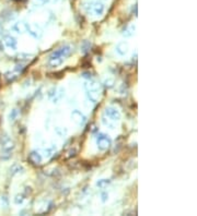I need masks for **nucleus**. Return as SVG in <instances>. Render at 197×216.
<instances>
[{"label": "nucleus", "mask_w": 197, "mask_h": 216, "mask_svg": "<svg viewBox=\"0 0 197 216\" xmlns=\"http://www.w3.org/2000/svg\"><path fill=\"white\" fill-rule=\"evenodd\" d=\"M0 146H1V152H0V156L2 159H9L11 157V153L14 149L16 145H14L13 140L11 138L5 134V136H0Z\"/></svg>", "instance_id": "f257e3e1"}, {"label": "nucleus", "mask_w": 197, "mask_h": 216, "mask_svg": "<svg viewBox=\"0 0 197 216\" xmlns=\"http://www.w3.org/2000/svg\"><path fill=\"white\" fill-rule=\"evenodd\" d=\"M83 9L90 15L101 16L105 12V5L102 1H88L83 5Z\"/></svg>", "instance_id": "f03ea898"}, {"label": "nucleus", "mask_w": 197, "mask_h": 216, "mask_svg": "<svg viewBox=\"0 0 197 216\" xmlns=\"http://www.w3.org/2000/svg\"><path fill=\"white\" fill-rule=\"evenodd\" d=\"M96 145L97 149L100 151H106L111 147L112 140L107 134L103 133V132H99L96 134Z\"/></svg>", "instance_id": "7ed1b4c3"}, {"label": "nucleus", "mask_w": 197, "mask_h": 216, "mask_svg": "<svg viewBox=\"0 0 197 216\" xmlns=\"http://www.w3.org/2000/svg\"><path fill=\"white\" fill-rule=\"evenodd\" d=\"M72 49L74 48H72L71 45H64V46H61L60 48H58L57 50L54 51L49 57H61L65 59V58L69 57V56L71 55Z\"/></svg>", "instance_id": "20e7f679"}, {"label": "nucleus", "mask_w": 197, "mask_h": 216, "mask_svg": "<svg viewBox=\"0 0 197 216\" xmlns=\"http://www.w3.org/2000/svg\"><path fill=\"white\" fill-rule=\"evenodd\" d=\"M26 33H29L31 36L36 39L42 38V36H43L42 28H39L37 24H34V23H26Z\"/></svg>", "instance_id": "39448f33"}, {"label": "nucleus", "mask_w": 197, "mask_h": 216, "mask_svg": "<svg viewBox=\"0 0 197 216\" xmlns=\"http://www.w3.org/2000/svg\"><path fill=\"white\" fill-rule=\"evenodd\" d=\"M103 116H105V117L109 118L110 120H112V121H114V122H118L121 120V113H119L115 107H112V106L105 108L104 115Z\"/></svg>", "instance_id": "423d86ee"}, {"label": "nucleus", "mask_w": 197, "mask_h": 216, "mask_svg": "<svg viewBox=\"0 0 197 216\" xmlns=\"http://www.w3.org/2000/svg\"><path fill=\"white\" fill-rule=\"evenodd\" d=\"M71 119H72V121H74V123H77L78 126H80V127L84 126V124H86V122H87V117L83 115V113H81V111L78 110V109H74V110H72Z\"/></svg>", "instance_id": "0eeeda50"}, {"label": "nucleus", "mask_w": 197, "mask_h": 216, "mask_svg": "<svg viewBox=\"0 0 197 216\" xmlns=\"http://www.w3.org/2000/svg\"><path fill=\"white\" fill-rule=\"evenodd\" d=\"M29 161L33 164V165H39L43 161V156L38 151H32L29 154Z\"/></svg>", "instance_id": "6e6552de"}, {"label": "nucleus", "mask_w": 197, "mask_h": 216, "mask_svg": "<svg viewBox=\"0 0 197 216\" xmlns=\"http://www.w3.org/2000/svg\"><path fill=\"white\" fill-rule=\"evenodd\" d=\"M5 41V45L8 47V48L12 49V50H16V47H18V41H16V37L11 36V35H7L3 39Z\"/></svg>", "instance_id": "1a4fd4ad"}, {"label": "nucleus", "mask_w": 197, "mask_h": 216, "mask_svg": "<svg viewBox=\"0 0 197 216\" xmlns=\"http://www.w3.org/2000/svg\"><path fill=\"white\" fill-rule=\"evenodd\" d=\"M116 53L119 56H125L128 53V44L126 41H119L115 47Z\"/></svg>", "instance_id": "9d476101"}, {"label": "nucleus", "mask_w": 197, "mask_h": 216, "mask_svg": "<svg viewBox=\"0 0 197 216\" xmlns=\"http://www.w3.org/2000/svg\"><path fill=\"white\" fill-rule=\"evenodd\" d=\"M12 30H13L16 33H18V34L26 33V23L25 22H23V21H19V22H16V23L13 24Z\"/></svg>", "instance_id": "9b49d317"}, {"label": "nucleus", "mask_w": 197, "mask_h": 216, "mask_svg": "<svg viewBox=\"0 0 197 216\" xmlns=\"http://www.w3.org/2000/svg\"><path fill=\"white\" fill-rule=\"evenodd\" d=\"M87 96H88L89 101L92 103H96L99 102L101 96V90H93V91H87Z\"/></svg>", "instance_id": "f8f14e48"}, {"label": "nucleus", "mask_w": 197, "mask_h": 216, "mask_svg": "<svg viewBox=\"0 0 197 216\" xmlns=\"http://www.w3.org/2000/svg\"><path fill=\"white\" fill-rule=\"evenodd\" d=\"M135 31H136V26H135V24H128V25H126L125 28L122 30V35H123L124 37H132L135 35Z\"/></svg>", "instance_id": "ddd939ff"}, {"label": "nucleus", "mask_w": 197, "mask_h": 216, "mask_svg": "<svg viewBox=\"0 0 197 216\" xmlns=\"http://www.w3.org/2000/svg\"><path fill=\"white\" fill-rule=\"evenodd\" d=\"M64 58L61 57H49L48 59V66L51 68H57L60 64H63Z\"/></svg>", "instance_id": "4468645a"}, {"label": "nucleus", "mask_w": 197, "mask_h": 216, "mask_svg": "<svg viewBox=\"0 0 197 216\" xmlns=\"http://www.w3.org/2000/svg\"><path fill=\"white\" fill-rule=\"evenodd\" d=\"M24 172V168L22 165L20 164H13V165L10 167V174L12 176H16V175H20V174H23Z\"/></svg>", "instance_id": "2eb2a0df"}, {"label": "nucleus", "mask_w": 197, "mask_h": 216, "mask_svg": "<svg viewBox=\"0 0 197 216\" xmlns=\"http://www.w3.org/2000/svg\"><path fill=\"white\" fill-rule=\"evenodd\" d=\"M34 57L33 54H26V53H20L16 56V59L20 62H23V61H29L31 60L32 58Z\"/></svg>", "instance_id": "dca6fc26"}, {"label": "nucleus", "mask_w": 197, "mask_h": 216, "mask_svg": "<svg viewBox=\"0 0 197 216\" xmlns=\"http://www.w3.org/2000/svg\"><path fill=\"white\" fill-rule=\"evenodd\" d=\"M84 88H86L87 91H93V90H101V85L97 82H94V81H89L84 84Z\"/></svg>", "instance_id": "f3484780"}, {"label": "nucleus", "mask_w": 197, "mask_h": 216, "mask_svg": "<svg viewBox=\"0 0 197 216\" xmlns=\"http://www.w3.org/2000/svg\"><path fill=\"white\" fill-rule=\"evenodd\" d=\"M19 72L14 71V70H12V71H8L5 73V78L7 79L8 82H13L14 80H16V78L19 76Z\"/></svg>", "instance_id": "a211bd4d"}, {"label": "nucleus", "mask_w": 197, "mask_h": 216, "mask_svg": "<svg viewBox=\"0 0 197 216\" xmlns=\"http://www.w3.org/2000/svg\"><path fill=\"white\" fill-rule=\"evenodd\" d=\"M110 184H111V180L103 178V179L97 180V181H96V187H97V188H100V189H105Z\"/></svg>", "instance_id": "6ab92c4d"}, {"label": "nucleus", "mask_w": 197, "mask_h": 216, "mask_svg": "<svg viewBox=\"0 0 197 216\" xmlns=\"http://www.w3.org/2000/svg\"><path fill=\"white\" fill-rule=\"evenodd\" d=\"M102 122H103V124H104V126L109 127L110 129H115L116 128L115 122L112 121V120H110L109 118H106L105 116H103V117H102Z\"/></svg>", "instance_id": "aec40b11"}, {"label": "nucleus", "mask_w": 197, "mask_h": 216, "mask_svg": "<svg viewBox=\"0 0 197 216\" xmlns=\"http://www.w3.org/2000/svg\"><path fill=\"white\" fill-rule=\"evenodd\" d=\"M24 200H25V196H24V194H22V193H19V194H16V196L14 197V199H13L14 203H16V204H18V205L23 204Z\"/></svg>", "instance_id": "412c9836"}, {"label": "nucleus", "mask_w": 197, "mask_h": 216, "mask_svg": "<svg viewBox=\"0 0 197 216\" xmlns=\"http://www.w3.org/2000/svg\"><path fill=\"white\" fill-rule=\"evenodd\" d=\"M114 84H115V80H114L113 78H107L104 80V82H103V85H104V88L106 89H112L114 86Z\"/></svg>", "instance_id": "4be33fe9"}, {"label": "nucleus", "mask_w": 197, "mask_h": 216, "mask_svg": "<svg viewBox=\"0 0 197 216\" xmlns=\"http://www.w3.org/2000/svg\"><path fill=\"white\" fill-rule=\"evenodd\" d=\"M18 116H19V110H18V109H12V110L10 111L8 118H9L10 121H14V120L18 118Z\"/></svg>", "instance_id": "5701e85b"}, {"label": "nucleus", "mask_w": 197, "mask_h": 216, "mask_svg": "<svg viewBox=\"0 0 197 216\" xmlns=\"http://www.w3.org/2000/svg\"><path fill=\"white\" fill-rule=\"evenodd\" d=\"M78 153V149H70L69 151L67 152V158H71V157H74V156H76V154Z\"/></svg>", "instance_id": "b1692460"}, {"label": "nucleus", "mask_w": 197, "mask_h": 216, "mask_svg": "<svg viewBox=\"0 0 197 216\" xmlns=\"http://www.w3.org/2000/svg\"><path fill=\"white\" fill-rule=\"evenodd\" d=\"M90 47H91V43H90V41H83V44H82V46H81L82 51H83V53H87V51L90 49Z\"/></svg>", "instance_id": "393cba45"}, {"label": "nucleus", "mask_w": 197, "mask_h": 216, "mask_svg": "<svg viewBox=\"0 0 197 216\" xmlns=\"http://www.w3.org/2000/svg\"><path fill=\"white\" fill-rule=\"evenodd\" d=\"M13 70H14V71H16V72H19V73H21V72L24 70V64L20 62V63H18L16 67H14Z\"/></svg>", "instance_id": "a878e982"}, {"label": "nucleus", "mask_w": 197, "mask_h": 216, "mask_svg": "<svg viewBox=\"0 0 197 216\" xmlns=\"http://www.w3.org/2000/svg\"><path fill=\"white\" fill-rule=\"evenodd\" d=\"M43 153H44V156L45 157H51V155H53L54 153V149H46L43 151Z\"/></svg>", "instance_id": "bb28decb"}, {"label": "nucleus", "mask_w": 197, "mask_h": 216, "mask_svg": "<svg viewBox=\"0 0 197 216\" xmlns=\"http://www.w3.org/2000/svg\"><path fill=\"white\" fill-rule=\"evenodd\" d=\"M101 200H102V202H106V201L109 200V193L103 191V192L101 193Z\"/></svg>", "instance_id": "cd10ccee"}, {"label": "nucleus", "mask_w": 197, "mask_h": 216, "mask_svg": "<svg viewBox=\"0 0 197 216\" xmlns=\"http://www.w3.org/2000/svg\"><path fill=\"white\" fill-rule=\"evenodd\" d=\"M81 76H83L84 79H88V80H91V79H92V74H91L90 72H83Z\"/></svg>", "instance_id": "c85d7f7f"}, {"label": "nucleus", "mask_w": 197, "mask_h": 216, "mask_svg": "<svg viewBox=\"0 0 197 216\" xmlns=\"http://www.w3.org/2000/svg\"><path fill=\"white\" fill-rule=\"evenodd\" d=\"M37 2H39L41 5H45V3H47V2H49L51 0H36Z\"/></svg>", "instance_id": "c756f323"}]
</instances>
